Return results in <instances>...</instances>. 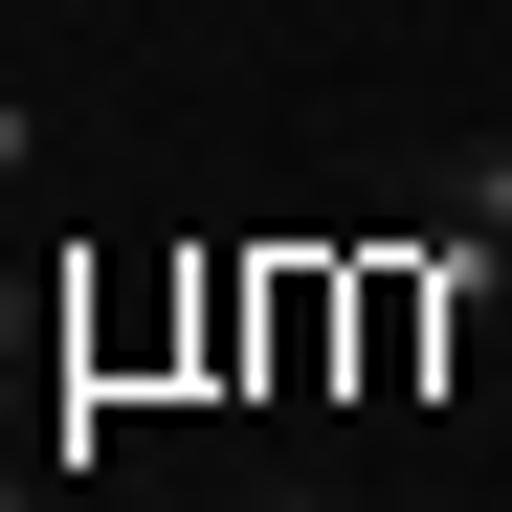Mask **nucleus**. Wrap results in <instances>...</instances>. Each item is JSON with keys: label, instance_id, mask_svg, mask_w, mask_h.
Listing matches in <instances>:
<instances>
[{"label": "nucleus", "instance_id": "nucleus-1", "mask_svg": "<svg viewBox=\"0 0 512 512\" xmlns=\"http://www.w3.org/2000/svg\"><path fill=\"white\" fill-rule=\"evenodd\" d=\"M423 290H446V312H512V134H446V156H423Z\"/></svg>", "mask_w": 512, "mask_h": 512}, {"label": "nucleus", "instance_id": "nucleus-2", "mask_svg": "<svg viewBox=\"0 0 512 512\" xmlns=\"http://www.w3.org/2000/svg\"><path fill=\"white\" fill-rule=\"evenodd\" d=\"M245 512H357V490H312V468H268V490H245Z\"/></svg>", "mask_w": 512, "mask_h": 512}, {"label": "nucleus", "instance_id": "nucleus-3", "mask_svg": "<svg viewBox=\"0 0 512 512\" xmlns=\"http://www.w3.org/2000/svg\"><path fill=\"white\" fill-rule=\"evenodd\" d=\"M23 156H45V112H23V90H0V179H23Z\"/></svg>", "mask_w": 512, "mask_h": 512}]
</instances>
